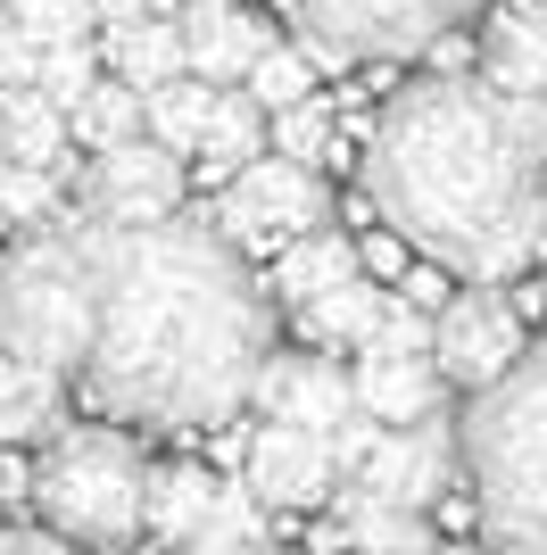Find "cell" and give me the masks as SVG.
<instances>
[{
	"label": "cell",
	"instance_id": "cell-1",
	"mask_svg": "<svg viewBox=\"0 0 547 555\" xmlns=\"http://www.w3.org/2000/svg\"><path fill=\"white\" fill-rule=\"evenodd\" d=\"M91 257V340L84 398L109 423L216 431L250 406L257 365L274 357V307L257 274L191 216L109 232L84 216Z\"/></svg>",
	"mask_w": 547,
	"mask_h": 555
},
{
	"label": "cell",
	"instance_id": "cell-2",
	"mask_svg": "<svg viewBox=\"0 0 547 555\" xmlns=\"http://www.w3.org/2000/svg\"><path fill=\"white\" fill-rule=\"evenodd\" d=\"M365 199L415 257L498 291L547 257V100L432 75L365 125Z\"/></svg>",
	"mask_w": 547,
	"mask_h": 555
},
{
	"label": "cell",
	"instance_id": "cell-3",
	"mask_svg": "<svg viewBox=\"0 0 547 555\" xmlns=\"http://www.w3.org/2000/svg\"><path fill=\"white\" fill-rule=\"evenodd\" d=\"M456 473L498 555H547V348L481 382L456 423Z\"/></svg>",
	"mask_w": 547,
	"mask_h": 555
},
{
	"label": "cell",
	"instance_id": "cell-4",
	"mask_svg": "<svg viewBox=\"0 0 547 555\" xmlns=\"http://www.w3.org/2000/svg\"><path fill=\"white\" fill-rule=\"evenodd\" d=\"M141 481H150V464L125 440V423H67L25 473V498L50 539L84 555H125L141 539Z\"/></svg>",
	"mask_w": 547,
	"mask_h": 555
},
{
	"label": "cell",
	"instance_id": "cell-5",
	"mask_svg": "<svg viewBox=\"0 0 547 555\" xmlns=\"http://www.w3.org/2000/svg\"><path fill=\"white\" fill-rule=\"evenodd\" d=\"M91 340V257L84 224H34L0 249V357L34 373H75Z\"/></svg>",
	"mask_w": 547,
	"mask_h": 555
},
{
	"label": "cell",
	"instance_id": "cell-6",
	"mask_svg": "<svg viewBox=\"0 0 547 555\" xmlns=\"http://www.w3.org/2000/svg\"><path fill=\"white\" fill-rule=\"evenodd\" d=\"M481 0H291V17L307 25L316 59H415L440 34L473 17Z\"/></svg>",
	"mask_w": 547,
	"mask_h": 555
},
{
	"label": "cell",
	"instance_id": "cell-7",
	"mask_svg": "<svg viewBox=\"0 0 547 555\" xmlns=\"http://www.w3.org/2000/svg\"><path fill=\"white\" fill-rule=\"evenodd\" d=\"M323 208H332V191H323L316 166L250 158L225 191H216V224L207 232H216L232 257H250V249H282V241H298V232H316Z\"/></svg>",
	"mask_w": 547,
	"mask_h": 555
},
{
	"label": "cell",
	"instance_id": "cell-8",
	"mask_svg": "<svg viewBox=\"0 0 547 555\" xmlns=\"http://www.w3.org/2000/svg\"><path fill=\"white\" fill-rule=\"evenodd\" d=\"M448 481H456V423H440V415L407 423V431H382V440L357 456V473H348L357 498L398 506V514H423Z\"/></svg>",
	"mask_w": 547,
	"mask_h": 555
},
{
	"label": "cell",
	"instance_id": "cell-9",
	"mask_svg": "<svg viewBox=\"0 0 547 555\" xmlns=\"http://www.w3.org/2000/svg\"><path fill=\"white\" fill-rule=\"evenodd\" d=\"M84 199H91V224H109V232L166 224V216H175V199H182V158H175V150H158V141H116V150H91Z\"/></svg>",
	"mask_w": 547,
	"mask_h": 555
},
{
	"label": "cell",
	"instance_id": "cell-10",
	"mask_svg": "<svg viewBox=\"0 0 547 555\" xmlns=\"http://www.w3.org/2000/svg\"><path fill=\"white\" fill-rule=\"evenodd\" d=\"M514 357H523V315H514L498 291H465V299H448L432 315V373L456 382V390L498 382Z\"/></svg>",
	"mask_w": 547,
	"mask_h": 555
},
{
	"label": "cell",
	"instance_id": "cell-11",
	"mask_svg": "<svg viewBox=\"0 0 547 555\" xmlns=\"http://www.w3.org/2000/svg\"><path fill=\"white\" fill-rule=\"evenodd\" d=\"M241 489H250L257 506H282V514H307L323 506L332 489H341V473H332V456H323L316 431H291V423H257L250 448H241Z\"/></svg>",
	"mask_w": 547,
	"mask_h": 555
},
{
	"label": "cell",
	"instance_id": "cell-12",
	"mask_svg": "<svg viewBox=\"0 0 547 555\" xmlns=\"http://www.w3.org/2000/svg\"><path fill=\"white\" fill-rule=\"evenodd\" d=\"M250 398L266 406V423H291V431H316V440L357 406V398H348V373L332 365V357H266Z\"/></svg>",
	"mask_w": 547,
	"mask_h": 555
},
{
	"label": "cell",
	"instance_id": "cell-13",
	"mask_svg": "<svg viewBox=\"0 0 547 555\" xmlns=\"http://www.w3.org/2000/svg\"><path fill=\"white\" fill-rule=\"evenodd\" d=\"M175 34H182V75H200V83H241V75L257 67V50L274 42L266 25L241 9V0H191L175 17Z\"/></svg>",
	"mask_w": 547,
	"mask_h": 555
},
{
	"label": "cell",
	"instance_id": "cell-14",
	"mask_svg": "<svg viewBox=\"0 0 547 555\" xmlns=\"http://www.w3.org/2000/svg\"><path fill=\"white\" fill-rule=\"evenodd\" d=\"M481 59H489L481 83L547 100V0H498V17L481 34Z\"/></svg>",
	"mask_w": 547,
	"mask_h": 555
},
{
	"label": "cell",
	"instance_id": "cell-15",
	"mask_svg": "<svg viewBox=\"0 0 547 555\" xmlns=\"http://www.w3.org/2000/svg\"><path fill=\"white\" fill-rule=\"evenodd\" d=\"M348 398H357V415H373L382 431H407V423L440 415V373L432 357H365L348 373Z\"/></svg>",
	"mask_w": 547,
	"mask_h": 555
},
{
	"label": "cell",
	"instance_id": "cell-16",
	"mask_svg": "<svg viewBox=\"0 0 547 555\" xmlns=\"http://www.w3.org/2000/svg\"><path fill=\"white\" fill-rule=\"evenodd\" d=\"M250 158H266V108L232 83V92H216V108H207V133H200V150H191V166H200V183L225 191Z\"/></svg>",
	"mask_w": 547,
	"mask_h": 555
},
{
	"label": "cell",
	"instance_id": "cell-17",
	"mask_svg": "<svg viewBox=\"0 0 547 555\" xmlns=\"http://www.w3.org/2000/svg\"><path fill=\"white\" fill-rule=\"evenodd\" d=\"M348 274H357V241L332 232V224H316V232H298V241L274 249V299L282 307H307L316 291H332V282H348Z\"/></svg>",
	"mask_w": 547,
	"mask_h": 555
},
{
	"label": "cell",
	"instance_id": "cell-18",
	"mask_svg": "<svg viewBox=\"0 0 547 555\" xmlns=\"http://www.w3.org/2000/svg\"><path fill=\"white\" fill-rule=\"evenodd\" d=\"M382 307H390L382 282L348 274V282H332V291H316L307 307H291V315H298V332H307L316 348H365L373 324H382Z\"/></svg>",
	"mask_w": 547,
	"mask_h": 555
},
{
	"label": "cell",
	"instance_id": "cell-19",
	"mask_svg": "<svg viewBox=\"0 0 547 555\" xmlns=\"http://www.w3.org/2000/svg\"><path fill=\"white\" fill-rule=\"evenodd\" d=\"M207 498H216V473H207V464H150V481H141V531L182 547L191 522L207 514Z\"/></svg>",
	"mask_w": 547,
	"mask_h": 555
},
{
	"label": "cell",
	"instance_id": "cell-20",
	"mask_svg": "<svg viewBox=\"0 0 547 555\" xmlns=\"http://www.w3.org/2000/svg\"><path fill=\"white\" fill-rule=\"evenodd\" d=\"M182 555H274V531H266V506H257L241 481H216L207 514L191 522Z\"/></svg>",
	"mask_w": 547,
	"mask_h": 555
},
{
	"label": "cell",
	"instance_id": "cell-21",
	"mask_svg": "<svg viewBox=\"0 0 547 555\" xmlns=\"http://www.w3.org/2000/svg\"><path fill=\"white\" fill-rule=\"evenodd\" d=\"M109 67H116V83H133L141 100L158 92V83H175V75H182V34H175V17L109 25Z\"/></svg>",
	"mask_w": 547,
	"mask_h": 555
},
{
	"label": "cell",
	"instance_id": "cell-22",
	"mask_svg": "<svg viewBox=\"0 0 547 555\" xmlns=\"http://www.w3.org/2000/svg\"><path fill=\"white\" fill-rule=\"evenodd\" d=\"M207 108H216V83L175 75V83H158V92L141 100V141H158V150L191 158V150H200V133H207Z\"/></svg>",
	"mask_w": 547,
	"mask_h": 555
},
{
	"label": "cell",
	"instance_id": "cell-23",
	"mask_svg": "<svg viewBox=\"0 0 547 555\" xmlns=\"http://www.w3.org/2000/svg\"><path fill=\"white\" fill-rule=\"evenodd\" d=\"M0 141H9V166H59L67 116L50 108L42 92H9V83H0Z\"/></svg>",
	"mask_w": 547,
	"mask_h": 555
},
{
	"label": "cell",
	"instance_id": "cell-24",
	"mask_svg": "<svg viewBox=\"0 0 547 555\" xmlns=\"http://www.w3.org/2000/svg\"><path fill=\"white\" fill-rule=\"evenodd\" d=\"M67 133L84 141V150L141 141V92H133V83H116V75H100V83H91V92L67 108Z\"/></svg>",
	"mask_w": 547,
	"mask_h": 555
},
{
	"label": "cell",
	"instance_id": "cell-25",
	"mask_svg": "<svg viewBox=\"0 0 547 555\" xmlns=\"http://www.w3.org/2000/svg\"><path fill=\"white\" fill-rule=\"evenodd\" d=\"M50 423H59V382L34 365H9L0 357V448H17V440H42Z\"/></svg>",
	"mask_w": 547,
	"mask_h": 555
},
{
	"label": "cell",
	"instance_id": "cell-26",
	"mask_svg": "<svg viewBox=\"0 0 547 555\" xmlns=\"http://www.w3.org/2000/svg\"><path fill=\"white\" fill-rule=\"evenodd\" d=\"M241 92L257 100V108H298V100H316V59L307 50H291V42H266L257 50V67L241 75Z\"/></svg>",
	"mask_w": 547,
	"mask_h": 555
},
{
	"label": "cell",
	"instance_id": "cell-27",
	"mask_svg": "<svg viewBox=\"0 0 547 555\" xmlns=\"http://www.w3.org/2000/svg\"><path fill=\"white\" fill-rule=\"evenodd\" d=\"M266 158H291V166H332V108L323 100H298V108H274L266 116Z\"/></svg>",
	"mask_w": 547,
	"mask_h": 555
},
{
	"label": "cell",
	"instance_id": "cell-28",
	"mask_svg": "<svg viewBox=\"0 0 547 555\" xmlns=\"http://www.w3.org/2000/svg\"><path fill=\"white\" fill-rule=\"evenodd\" d=\"M91 83H100V50H91V42H59V50H42V67H34V83H25V92H42L50 108L67 116Z\"/></svg>",
	"mask_w": 547,
	"mask_h": 555
},
{
	"label": "cell",
	"instance_id": "cell-29",
	"mask_svg": "<svg viewBox=\"0 0 547 555\" xmlns=\"http://www.w3.org/2000/svg\"><path fill=\"white\" fill-rule=\"evenodd\" d=\"M9 25H17L34 50H59V42H84L91 34V0H0Z\"/></svg>",
	"mask_w": 547,
	"mask_h": 555
},
{
	"label": "cell",
	"instance_id": "cell-30",
	"mask_svg": "<svg viewBox=\"0 0 547 555\" xmlns=\"http://www.w3.org/2000/svg\"><path fill=\"white\" fill-rule=\"evenodd\" d=\"M59 166H0V216L9 224H50L59 216Z\"/></svg>",
	"mask_w": 547,
	"mask_h": 555
},
{
	"label": "cell",
	"instance_id": "cell-31",
	"mask_svg": "<svg viewBox=\"0 0 547 555\" xmlns=\"http://www.w3.org/2000/svg\"><path fill=\"white\" fill-rule=\"evenodd\" d=\"M365 357H432V315L390 291V307H382V324H373V340H365Z\"/></svg>",
	"mask_w": 547,
	"mask_h": 555
},
{
	"label": "cell",
	"instance_id": "cell-32",
	"mask_svg": "<svg viewBox=\"0 0 547 555\" xmlns=\"http://www.w3.org/2000/svg\"><path fill=\"white\" fill-rule=\"evenodd\" d=\"M34 67H42V50L25 42L17 25H9V9H0V83H9V92H25V83H34Z\"/></svg>",
	"mask_w": 547,
	"mask_h": 555
},
{
	"label": "cell",
	"instance_id": "cell-33",
	"mask_svg": "<svg viewBox=\"0 0 547 555\" xmlns=\"http://www.w3.org/2000/svg\"><path fill=\"white\" fill-rule=\"evenodd\" d=\"M0 555H84V547H67L50 531H0Z\"/></svg>",
	"mask_w": 547,
	"mask_h": 555
},
{
	"label": "cell",
	"instance_id": "cell-34",
	"mask_svg": "<svg viewBox=\"0 0 547 555\" xmlns=\"http://www.w3.org/2000/svg\"><path fill=\"white\" fill-rule=\"evenodd\" d=\"M150 17V0H91V25H133Z\"/></svg>",
	"mask_w": 547,
	"mask_h": 555
},
{
	"label": "cell",
	"instance_id": "cell-35",
	"mask_svg": "<svg viewBox=\"0 0 547 555\" xmlns=\"http://www.w3.org/2000/svg\"><path fill=\"white\" fill-rule=\"evenodd\" d=\"M415 555H456V547H440V539H432V547H415Z\"/></svg>",
	"mask_w": 547,
	"mask_h": 555
},
{
	"label": "cell",
	"instance_id": "cell-36",
	"mask_svg": "<svg viewBox=\"0 0 547 555\" xmlns=\"http://www.w3.org/2000/svg\"><path fill=\"white\" fill-rule=\"evenodd\" d=\"M0 166H9V141H0Z\"/></svg>",
	"mask_w": 547,
	"mask_h": 555
},
{
	"label": "cell",
	"instance_id": "cell-37",
	"mask_svg": "<svg viewBox=\"0 0 547 555\" xmlns=\"http://www.w3.org/2000/svg\"><path fill=\"white\" fill-rule=\"evenodd\" d=\"M0 232H9V216H0Z\"/></svg>",
	"mask_w": 547,
	"mask_h": 555
}]
</instances>
